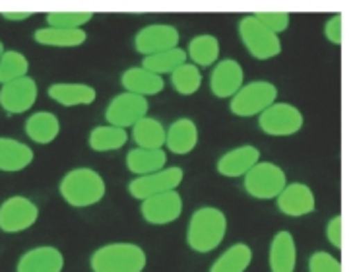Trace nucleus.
<instances>
[{
  "label": "nucleus",
  "mask_w": 355,
  "mask_h": 272,
  "mask_svg": "<svg viewBox=\"0 0 355 272\" xmlns=\"http://www.w3.org/2000/svg\"><path fill=\"white\" fill-rule=\"evenodd\" d=\"M239 37L245 49L257 60H270V58L278 57L282 53L279 35L264 28L259 19L254 18V14H247V16L241 18Z\"/></svg>",
  "instance_id": "obj_5"
},
{
  "label": "nucleus",
  "mask_w": 355,
  "mask_h": 272,
  "mask_svg": "<svg viewBox=\"0 0 355 272\" xmlns=\"http://www.w3.org/2000/svg\"><path fill=\"white\" fill-rule=\"evenodd\" d=\"M187 57L191 58L194 67H211L220 58V41L210 33H202L191 39Z\"/></svg>",
  "instance_id": "obj_27"
},
{
  "label": "nucleus",
  "mask_w": 355,
  "mask_h": 272,
  "mask_svg": "<svg viewBox=\"0 0 355 272\" xmlns=\"http://www.w3.org/2000/svg\"><path fill=\"white\" fill-rule=\"evenodd\" d=\"M187 51L181 47L169 49L164 53H157V55H150V57L142 58V68L154 72L157 76L162 74H171L175 68H179L181 65L187 62Z\"/></svg>",
  "instance_id": "obj_30"
},
{
  "label": "nucleus",
  "mask_w": 355,
  "mask_h": 272,
  "mask_svg": "<svg viewBox=\"0 0 355 272\" xmlns=\"http://www.w3.org/2000/svg\"><path fill=\"white\" fill-rule=\"evenodd\" d=\"M146 251L136 243H109L94 251L89 266L94 272H144Z\"/></svg>",
  "instance_id": "obj_3"
},
{
  "label": "nucleus",
  "mask_w": 355,
  "mask_h": 272,
  "mask_svg": "<svg viewBox=\"0 0 355 272\" xmlns=\"http://www.w3.org/2000/svg\"><path fill=\"white\" fill-rule=\"evenodd\" d=\"M254 18L259 19L260 24L266 29H270L272 33L279 35L282 31H286L289 28L291 16L288 12H257Z\"/></svg>",
  "instance_id": "obj_34"
},
{
  "label": "nucleus",
  "mask_w": 355,
  "mask_h": 272,
  "mask_svg": "<svg viewBox=\"0 0 355 272\" xmlns=\"http://www.w3.org/2000/svg\"><path fill=\"white\" fill-rule=\"evenodd\" d=\"M49 97L62 107L92 105L96 101L97 92L94 86H87L82 82H57L51 84L47 90Z\"/></svg>",
  "instance_id": "obj_20"
},
{
  "label": "nucleus",
  "mask_w": 355,
  "mask_h": 272,
  "mask_svg": "<svg viewBox=\"0 0 355 272\" xmlns=\"http://www.w3.org/2000/svg\"><path fill=\"white\" fill-rule=\"evenodd\" d=\"M37 101V84L31 76H24L0 86V107L8 115H21Z\"/></svg>",
  "instance_id": "obj_12"
},
{
  "label": "nucleus",
  "mask_w": 355,
  "mask_h": 272,
  "mask_svg": "<svg viewBox=\"0 0 355 272\" xmlns=\"http://www.w3.org/2000/svg\"><path fill=\"white\" fill-rule=\"evenodd\" d=\"M0 16L10 22H21V19L31 18V12H2Z\"/></svg>",
  "instance_id": "obj_38"
},
{
  "label": "nucleus",
  "mask_w": 355,
  "mask_h": 272,
  "mask_svg": "<svg viewBox=\"0 0 355 272\" xmlns=\"http://www.w3.org/2000/svg\"><path fill=\"white\" fill-rule=\"evenodd\" d=\"M276 101H278V87L268 80H254L249 84H243L239 92L231 97L230 111L243 119L259 117Z\"/></svg>",
  "instance_id": "obj_4"
},
{
  "label": "nucleus",
  "mask_w": 355,
  "mask_h": 272,
  "mask_svg": "<svg viewBox=\"0 0 355 272\" xmlns=\"http://www.w3.org/2000/svg\"><path fill=\"white\" fill-rule=\"evenodd\" d=\"M29 60L19 51H4L0 58V86L28 76Z\"/></svg>",
  "instance_id": "obj_32"
},
{
  "label": "nucleus",
  "mask_w": 355,
  "mask_h": 272,
  "mask_svg": "<svg viewBox=\"0 0 355 272\" xmlns=\"http://www.w3.org/2000/svg\"><path fill=\"white\" fill-rule=\"evenodd\" d=\"M121 84L125 87V92L142 97L155 96V94L164 92L165 87L164 78L142 67H132L125 70V74L121 76Z\"/></svg>",
  "instance_id": "obj_22"
},
{
  "label": "nucleus",
  "mask_w": 355,
  "mask_h": 272,
  "mask_svg": "<svg viewBox=\"0 0 355 272\" xmlns=\"http://www.w3.org/2000/svg\"><path fill=\"white\" fill-rule=\"evenodd\" d=\"M278 210L291 218H301L307 214L315 212L317 201L315 193L311 191V187L305 183H288L284 187V191L276 196Z\"/></svg>",
  "instance_id": "obj_15"
},
{
  "label": "nucleus",
  "mask_w": 355,
  "mask_h": 272,
  "mask_svg": "<svg viewBox=\"0 0 355 272\" xmlns=\"http://www.w3.org/2000/svg\"><path fill=\"white\" fill-rule=\"evenodd\" d=\"M270 272H295L297 245L289 232H278L270 243Z\"/></svg>",
  "instance_id": "obj_19"
},
{
  "label": "nucleus",
  "mask_w": 355,
  "mask_h": 272,
  "mask_svg": "<svg viewBox=\"0 0 355 272\" xmlns=\"http://www.w3.org/2000/svg\"><path fill=\"white\" fill-rule=\"evenodd\" d=\"M126 142H128V133L125 128L111 125H101L92 128L89 138H87V144L94 152H115V150L125 148Z\"/></svg>",
  "instance_id": "obj_28"
},
{
  "label": "nucleus",
  "mask_w": 355,
  "mask_h": 272,
  "mask_svg": "<svg viewBox=\"0 0 355 272\" xmlns=\"http://www.w3.org/2000/svg\"><path fill=\"white\" fill-rule=\"evenodd\" d=\"M259 126L268 136H291L303 128V113L297 107L276 101L259 115Z\"/></svg>",
  "instance_id": "obj_7"
},
{
  "label": "nucleus",
  "mask_w": 355,
  "mask_h": 272,
  "mask_svg": "<svg viewBox=\"0 0 355 272\" xmlns=\"http://www.w3.org/2000/svg\"><path fill=\"white\" fill-rule=\"evenodd\" d=\"M64 257L53 245H39L19 257L16 272H62Z\"/></svg>",
  "instance_id": "obj_16"
},
{
  "label": "nucleus",
  "mask_w": 355,
  "mask_h": 272,
  "mask_svg": "<svg viewBox=\"0 0 355 272\" xmlns=\"http://www.w3.org/2000/svg\"><path fill=\"white\" fill-rule=\"evenodd\" d=\"M60 196L72 208H89L105 196V181L92 167H76L68 171L58 185Z\"/></svg>",
  "instance_id": "obj_2"
},
{
  "label": "nucleus",
  "mask_w": 355,
  "mask_h": 272,
  "mask_svg": "<svg viewBox=\"0 0 355 272\" xmlns=\"http://www.w3.org/2000/svg\"><path fill=\"white\" fill-rule=\"evenodd\" d=\"M140 212L146 222L152 226H167L179 220L182 214V198L177 191L155 194L142 201Z\"/></svg>",
  "instance_id": "obj_13"
},
{
  "label": "nucleus",
  "mask_w": 355,
  "mask_h": 272,
  "mask_svg": "<svg viewBox=\"0 0 355 272\" xmlns=\"http://www.w3.org/2000/svg\"><path fill=\"white\" fill-rule=\"evenodd\" d=\"M148 109L150 103L148 99L142 96H136L130 92H123L115 96L105 109V119L107 125L119 126V128H132V126L148 117Z\"/></svg>",
  "instance_id": "obj_8"
},
{
  "label": "nucleus",
  "mask_w": 355,
  "mask_h": 272,
  "mask_svg": "<svg viewBox=\"0 0 355 272\" xmlns=\"http://www.w3.org/2000/svg\"><path fill=\"white\" fill-rule=\"evenodd\" d=\"M245 84V72L237 60L223 58L220 60L210 74L211 94L220 99H231Z\"/></svg>",
  "instance_id": "obj_14"
},
{
  "label": "nucleus",
  "mask_w": 355,
  "mask_h": 272,
  "mask_svg": "<svg viewBox=\"0 0 355 272\" xmlns=\"http://www.w3.org/2000/svg\"><path fill=\"white\" fill-rule=\"evenodd\" d=\"M182 177H184V171L181 167H165L162 171L132 179L128 183V193L136 201H146L155 194L177 191V187L182 183Z\"/></svg>",
  "instance_id": "obj_9"
},
{
  "label": "nucleus",
  "mask_w": 355,
  "mask_h": 272,
  "mask_svg": "<svg viewBox=\"0 0 355 272\" xmlns=\"http://www.w3.org/2000/svg\"><path fill=\"white\" fill-rule=\"evenodd\" d=\"M92 18L94 14L84 12V10H55L45 16V22L49 28L84 29V24H87Z\"/></svg>",
  "instance_id": "obj_33"
},
{
  "label": "nucleus",
  "mask_w": 355,
  "mask_h": 272,
  "mask_svg": "<svg viewBox=\"0 0 355 272\" xmlns=\"http://www.w3.org/2000/svg\"><path fill=\"white\" fill-rule=\"evenodd\" d=\"M60 133V121L51 111H37L26 121V135L35 144H51Z\"/></svg>",
  "instance_id": "obj_25"
},
{
  "label": "nucleus",
  "mask_w": 355,
  "mask_h": 272,
  "mask_svg": "<svg viewBox=\"0 0 355 272\" xmlns=\"http://www.w3.org/2000/svg\"><path fill=\"white\" fill-rule=\"evenodd\" d=\"M33 39L37 41L39 45H45V47L70 49L84 45L87 39V33L86 29H62L45 26V28L35 29Z\"/></svg>",
  "instance_id": "obj_24"
},
{
  "label": "nucleus",
  "mask_w": 355,
  "mask_h": 272,
  "mask_svg": "<svg viewBox=\"0 0 355 272\" xmlns=\"http://www.w3.org/2000/svg\"><path fill=\"white\" fill-rule=\"evenodd\" d=\"M39 208L28 196H10L0 204V230L6 233H19L37 222Z\"/></svg>",
  "instance_id": "obj_10"
},
{
  "label": "nucleus",
  "mask_w": 355,
  "mask_h": 272,
  "mask_svg": "<svg viewBox=\"0 0 355 272\" xmlns=\"http://www.w3.org/2000/svg\"><path fill=\"white\" fill-rule=\"evenodd\" d=\"M167 164V152L162 150H144V148H135L126 154V167L130 173L136 177L155 173L165 169Z\"/></svg>",
  "instance_id": "obj_23"
},
{
  "label": "nucleus",
  "mask_w": 355,
  "mask_h": 272,
  "mask_svg": "<svg viewBox=\"0 0 355 272\" xmlns=\"http://www.w3.org/2000/svg\"><path fill=\"white\" fill-rule=\"evenodd\" d=\"M179 29L171 24H150L136 33L135 49L140 55L150 57L179 47Z\"/></svg>",
  "instance_id": "obj_11"
},
{
  "label": "nucleus",
  "mask_w": 355,
  "mask_h": 272,
  "mask_svg": "<svg viewBox=\"0 0 355 272\" xmlns=\"http://www.w3.org/2000/svg\"><path fill=\"white\" fill-rule=\"evenodd\" d=\"M342 28H344V18L342 14H334L332 18L328 19L327 26H324V35L330 43L334 45H342Z\"/></svg>",
  "instance_id": "obj_36"
},
{
  "label": "nucleus",
  "mask_w": 355,
  "mask_h": 272,
  "mask_svg": "<svg viewBox=\"0 0 355 272\" xmlns=\"http://www.w3.org/2000/svg\"><path fill=\"white\" fill-rule=\"evenodd\" d=\"M260 162V150L254 146H239L221 155L216 164L218 173L227 177V179H237L245 177L254 165Z\"/></svg>",
  "instance_id": "obj_17"
},
{
  "label": "nucleus",
  "mask_w": 355,
  "mask_h": 272,
  "mask_svg": "<svg viewBox=\"0 0 355 272\" xmlns=\"http://www.w3.org/2000/svg\"><path fill=\"white\" fill-rule=\"evenodd\" d=\"M196 144H198V126L189 117H181L173 121L165 133V148L171 154H191Z\"/></svg>",
  "instance_id": "obj_18"
},
{
  "label": "nucleus",
  "mask_w": 355,
  "mask_h": 272,
  "mask_svg": "<svg viewBox=\"0 0 355 272\" xmlns=\"http://www.w3.org/2000/svg\"><path fill=\"white\" fill-rule=\"evenodd\" d=\"M288 185L286 171L279 165L272 162H259L249 173L243 177V187L245 191L259 201H272L276 198L284 187Z\"/></svg>",
  "instance_id": "obj_6"
},
{
  "label": "nucleus",
  "mask_w": 355,
  "mask_h": 272,
  "mask_svg": "<svg viewBox=\"0 0 355 272\" xmlns=\"http://www.w3.org/2000/svg\"><path fill=\"white\" fill-rule=\"evenodd\" d=\"M252 262V249L247 243H235L214 261L210 272H245Z\"/></svg>",
  "instance_id": "obj_29"
},
{
  "label": "nucleus",
  "mask_w": 355,
  "mask_h": 272,
  "mask_svg": "<svg viewBox=\"0 0 355 272\" xmlns=\"http://www.w3.org/2000/svg\"><path fill=\"white\" fill-rule=\"evenodd\" d=\"M227 233V218L220 208L202 206L194 210L187 228V243L192 251L211 253L218 249Z\"/></svg>",
  "instance_id": "obj_1"
},
{
  "label": "nucleus",
  "mask_w": 355,
  "mask_h": 272,
  "mask_svg": "<svg viewBox=\"0 0 355 272\" xmlns=\"http://www.w3.org/2000/svg\"><path fill=\"white\" fill-rule=\"evenodd\" d=\"M171 86L177 94L181 96H192L196 94L202 86L200 68L194 67L192 62H184L171 72Z\"/></svg>",
  "instance_id": "obj_31"
},
{
  "label": "nucleus",
  "mask_w": 355,
  "mask_h": 272,
  "mask_svg": "<svg viewBox=\"0 0 355 272\" xmlns=\"http://www.w3.org/2000/svg\"><path fill=\"white\" fill-rule=\"evenodd\" d=\"M33 150L16 138L0 136V171L16 173L26 169L33 162Z\"/></svg>",
  "instance_id": "obj_21"
},
{
  "label": "nucleus",
  "mask_w": 355,
  "mask_h": 272,
  "mask_svg": "<svg viewBox=\"0 0 355 272\" xmlns=\"http://www.w3.org/2000/svg\"><path fill=\"white\" fill-rule=\"evenodd\" d=\"M4 51H6V49H4V43L0 41V58H2V55H4Z\"/></svg>",
  "instance_id": "obj_39"
},
{
  "label": "nucleus",
  "mask_w": 355,
  "mask_h": 272,
  "mask_svg": "<svg viewBox=\"0 0 355 272\" xmlns=\"http://www.w3.org/2000/svg\"><path fill=\"white\" fill-rule=\"evenodd\" d=\"M165 133L167 128L162 121H157L154 117H144L132 126V140L138 148L162 150L165 146Z\"/></svg>",
  "instance_id": "obj_26"
},
{
  "label": "nucleus",
  "mask_w": 355,
  "mask_h": 272,
  "mask_svg": "<svg viewBox=\"0 0 355 272\" xmlns=\"http://www.w3.org/2000/svg\"><path fill=\"white\" fill-rule=\"evenodd\" d=\"M309 272H342V262L327 251H317L309 259Z\"/></svg>",
  "instance_id": "obj_35"
},
{
  "label": "nucleus",
  "mask_w": 355,
  "mask_h": 272,
  "mask_svg": "<svg viewBox=\"0 0 355 272\" xmlns=\"http://www.w3.org/2000/svg\"><path fill=\"white\" fill-rule=\"evenodd\" d=\"M342 226H344V222H342V216H334L327 226L328 241L332 243L336 249H342Z\"/></svg>",
  "instance_id": "obj_37"
}]
</instances>
